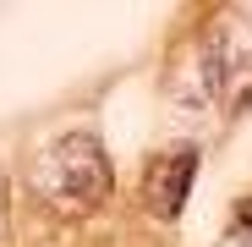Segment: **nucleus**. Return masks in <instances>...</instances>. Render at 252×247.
I'll list each match as a JSON object with an SVG mask.
<instances>
[{"label":"nucleus","mask_w":252,"mask_h":247,"mask_svg":"<svg viewBox=\"0 0 252 247\" xmlns=\"http://www.w3.org/2000/svg\"><path fill=\"white\" fill-rule=\"evenodd\" d=\"M0 231H6V176H0Z\"/></svg>","instance_id":"39448f33"},{"label":"nucleus","mask_w":252,"mask_h":247,"mask_svg":"<svg viewBox=\"0 0 252 247\" xmlns=\"http://www.w3.org/2000/svg\"><path fill=\"white\" fill-rule=\"evenodd\" d=\"M197 165H203L197 143H170V148H159V154L143 165V203H148L159 220H176V214H181Z\"/></svg>","instance_id":"7ed1b4c3"},{"label":"nucleus","mask_w":252,"mask_h":247,"mask_svg":"<svg viewBox=\"0 0 252 247\" xmlns=\"http://www.w3.org/2000/svg\"><path fill=\"white\" fill-rule=\"evenodd\" d=\"M230 225H236V236H252V198H241V203H236Z\"/></svg>","instance_id":"20e7f679"},{"label":"nucleus","mask_w":252,"mask_h":247,"mask_svg":"<svg viewBox=\"0 0 252 247\" xmlns=\"http://www.w3.org/2000/svg\"><path fill=\"white\" fill-rule=\"evenodd\" d=\"M110 187H115V165H110L104 143L88 138V132L50 138L28 159V192H33V203L44 214L82 220L110 198Z\"/></svg>","instance_id":"f257e3e1"},{"label":"nucleus","mask_w":252,"mask_h":247,"mask_svg":"<svg viewBox=\"0 0 252 247\" xmlns=\"http://www.w3.org/2000/svg\"><path fill=\"white\" fill-rule=\"evenodd\" d=\"M203 82L225 110H241L252 99V22L230 17L203 44Z\"/></svg>","instance_id":"f03ea898"}]
</instances>
